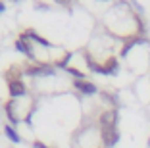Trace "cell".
Segmentation results:
<instances>
[{
  "mask_svg": "<svg viewBox=\"0 0 150 148\" xmlns=\"http://www.w3.org/2000/svg\"><path fill=\"white\" fill-rule=\"evenodd\" d=\"M102 137H104V144H106L108 148L114 146V144L119 140V131H117V127H106V129H102Z\"/></svg>",
  "mask_w": 150,
  "mask_h": 148,
  "instance_id": "1",
  "label": "cell"
},
{
  "mask_svg": "<svg viewBox=\"0 0 150 148\" xmlns=\"http://www.w3.org/2000/svg\"><path fill=\"white\" fill-rule=\"evenodd\" d=\"M8 91H10V96H12V98L23 96L25 94V85H23L21 79H13V81H8Z\"/></svg>",
  "mask_w": 150,
  "mask_h": 148,
  "instance_id": "2",
  "label": "cell"
},
{
  "mask_svg": "<svg viewBox=\"0 0 150 148\" xmlns=\"http://www.w3.org/2000/svg\"><path fill=\"white\" fill-rule=\"evenodd\" d=\"M100 123H102V129H106V127H117V113L115 112H104L100 115Z\"/></svg>",
  "mask_w": 150,
  "mask_h": 148,
  "instance_id": "3",
  "label": "cell"
},
{
  "mask_svg": "<svg viewBox=\"0 0 150 148\" xmlns=\"http://www.w3.org/2000/svg\"><path fill=\"white\" fill-rule=\"evenodd\" d=\"M75 89L81 91L83 94H94V92L98 91V87L94 83H88V81H83V79H81V81H75Z\"/></svg>",
  "mask_w": 150,
  "mask_h": 148,
  "instance_id": "4",
  "label": "cell"
},
{
  "mask_svg": "<svg viewBox=\"0 0 150 148\" xmlns=\"http://www.w3.org/2000/svg\"><path fill=\"white\" fill-rule=\"evenodd\" d=\"M27 37H29V39H33V40H35V42L42 44V46H52V42H50V40H46V39H44V37H40L39 33H35V31H33V29H27L25 33H21V39H27Z\"/></svg>",
  "mask_w": 150,
  "mask_h": 148,
  "instance_id": "5",
  "label": "cell"
},
{
  "mask_svg": "<svg viewBox=\"0 0 150 148\" xmlns=\"http://www.w3.org/2000/svg\"><path fill=\"white\" fill-rule=\"evenodd\" d=\"M16 48H18L21 54H25V56H29V58H33V54H31V48H29V44H27V40L25 39H21L19 37L18 40H16Z\"/></svg>",
  "mask_w": 150,
  "mask_h": 148,
  "instance_id": "6",
  "label": "cell"
},
{
  "mask_svg": "<svg viewBox=\"0 0 150 148\" xmlns=\"http://www.w3.org/2000/svg\"><path fill=\"white\" fill-rule=\"evenodd\" d=\"M27 73L29 75H52L54 69L52 67H46V65H40V67H29Z\"/></svg>",
  "mask_w": 150,
  "mask_h": 148,
  "instance_id": "7",
  "label": "cell"
},
{
  "mask_svg": "<svg viewBox=\"0 0 150 148\" xmlns=\"http://www.w3.org/2000/svg\"><path fill=\"white\" fill-rule=\"evenodd\" d=\"M4 131H6V137H8V139L12 140V142H16V144H18V142H21V137L18 135V131L13 129L12 125H6V127H4Z\"/></svg>",
  "mask_w": 150,
  "mask_h": 148,
  "instance_id": "8",
  "label": "cell"
},
{
  "mask_svg": "<svg viewBox=\"0 0 150 148\" xmlns=\"http://www.w3.org/2000/svg\"><path fill=\"white\" fill-rule=\"evenodd\" d=\"M139 42H144V39H139V37H131V39H127V44H125L123 50H121V56H127V52L135 46V44H139Z\"/></svg>",
  "mask_w": 150,
  "mask_h": 148,
  "instance_id": "9",
  "label": "cell"
},
{
  "mask_svg": "<svg viewBox=\"0 0 150 148\" xmlns=\"http://www.w3.org/2000/svg\"><path fill=\"white\" fill-rule=\"evenodd\" d=\"M66 69H67V71H69V73H71V75H73V77H77V81H81V79H83V77H85V75H83V71H79V69H75V67H71V65H67Z\"/></svg>",
  "mask_w": 150,
  "mask_h": 148,
  "instance_id": "10",
  "label": "cell"
},
{
  "mask_svg": "<svg viewBox=\"0 0 150 148\" xmlns=\"http://www.w3.org/2000/svg\"><path fill=\"white\" fill-rule=\"evenodd\" d=\"M69 58H71V54H66V58H62V60H60V62H58V67H64V65H66L67 64V62H69ZM66 67H67V65H66Z\"/></svg>",
  "mask_w": 150,
  "mask_h": 148,
  "instance_id": "11",
  "label": "cell"
},
{
  "mask_svg": "<svg viewBox=\"0 0 150 148\" xmlns=\"http://www.w3.org/2000/svg\"><path fill=\"white\" fill-rule=\"evenodd\" d=\"M33 148H50V146H46V144H42L40 140H35V142H33Z\"/></svg>",
  "mask_w": 150,
  "mask_h": 148,
  "instance_id": "12",
  "label": "cell"
},
{
  "mask_svg": "<svg viewBox=\"0 0 150 148\" xmlns=\"http://www.w3.org/2000/svg\"><path fill=\"white\" fill-rule=\"evenodd\" d=\"M73 0H56V4H60V6H69Z\"/></svg>",
  "mask_w": 150,
  "mask_h": 148,
  "instance_id": "13",
  "label": "cell"
},
{
  "mask_svg": "<svg viewBox=\"0 0 150 148\" xmlns=\"http://www.w3.org/2000/svg\"><path fill=\"white\" fill-rule=\"evenodd\" d=\"M0 12H4V4L2 2H0Z\"/></svg>",
  "mask_w": 150,
  "mask_h": 148,
  "instance_id": "14",
  "label": "cell"
}]
</instances>
